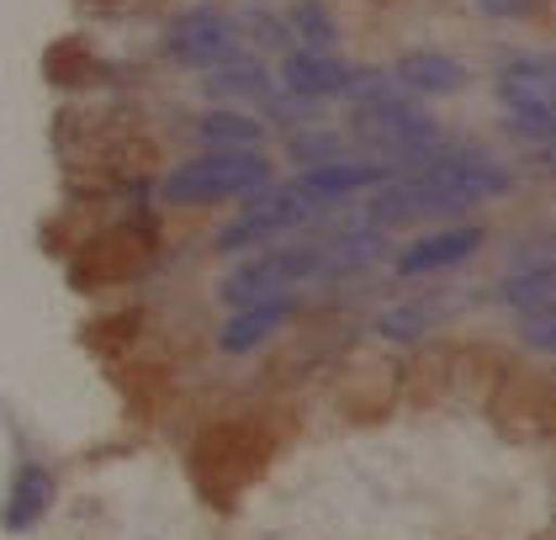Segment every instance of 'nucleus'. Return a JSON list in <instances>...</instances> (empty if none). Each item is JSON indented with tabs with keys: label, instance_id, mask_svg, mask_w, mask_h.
Segmentation results:
<instances>
[{
	"label": "nucleus",
	"instance_id": "6ab92c4d",
	"mask_svg": "<svg viewBox=\"0 0 556 540\" xmlns=\"http://www.w3.org/2000/svg\"><path fill=\"white\" fill-rule=\"evenodd\" d=\"M429 329V307H387L382 318H377V334H387V339H419V334Z\"/></svg>",
	"mask_w": 556,
	"mask_h": 540
},
{
	"label": "nucleus",
	"instance_id": "9b49d317",
	"mask_svg": "<svg viewBox=\"0 0 556 540\" xmlns=\"http://www.w3.org/2000/svg\"><path fill=\"white\" fill-rule=\"evenodd\" d=\"M392 80L403 90H414V96H456L467 85V64L451 59V53H434V48H414V53L397 59Z\"/></svg>",
	"mask_w": 556,
	"mask_h": 540
},
{
	"label": "nucleus",
	"instance_id": "1a4fd4ad",
	"mask_svg": "<svg viewBox=\"0 0 556 540\" xmlns=\"http://www.w3.org/2000/svg\"><path fill=\"white\" fill-rule=\"evenodd\" d=\"M387 180V165H361V160H318V165H307L298 175V191L302 202H313V208H329V202H340L350 191H366V186H377Z\"/></svg>",
	"mask_w": 556,
	"mask_h": 540
},
{
	"label": "nucleus",
	"instance_id": "423d86ee",
	"mask_svg": "<svg viewBox=\"0 0 556 540\" xmlns=\"http://www.w3.org/2000/svg\"><path fill=\"white\" fill-rule=\"evenodd\" d=\"M165 48H170V59L191 64V70H217V64H228L239 53V27L217 5H191L170 22Z\"/></svg>",
	"mask_w": 556,
	"mask_h": 540
},
{
	"label": "nucleus",
	"instance_id": "2eb2a0df",
	"mask_svg": "<svg viewBox=\"0 0 556 540\" xmlns=\"http://www.w3.org/2000/svg\"><path fill=\"white\" fill-rule=\"evenodd\" d=\"M48 503H53V477L43 466H22L5 499V530H33L48 514Z\"/></svg>",
	"mask_w": 556,
	"mask_h": 540
},
{
	"label": "nucleus",
	"instance_id": "412c9836",
	"mask_svg": "<svg viewBox=\"0 0 556 540\" xmlns=\"http://www.w3.org/2000/svg\"><path fill=\"white\" fill-rule=\"evenodd\" d=\"M535 0H477V11H488V16H525Z\"/></svg>",
	"mask_w": 556,
	"mask_h": 540
},
{
	"label": "nucleus",
	"instance_id": "f3484780",
	"mask_svg": "<svg viewBox=\"0 0 556 540\" xmlns=\"http://www.w3.org/2000/svg\"><path fill=\"white\" fill-rule=\"evenodd\" d=\"M292 27L302 33V42L313 48V53H329V42L340 38V27H334V16L318 5V0H302L298 11H292Z\"/></svg>",
	"mask_w": 556,
	"mask_h": 540
},
{
	"label": "nucleus",
	"instance_id": "7ed1b4c3",
	"mask_svg": "<svg viewBox=\"0 0 556 540\" xmlns=\"http://www.w3.org/2000/svg\"><path fill=\"white\" fill-rule=\"evenodd\" d=\"M191 456H197L191 466H197L202 493H207L213 503H228L244 482H255L260 472H265V435H260V424L233 418V424L207 429V435L197 440Z\"/></svg>",
	"mask_w": 556,
	"mask_h": 540
},
{
	"label": "nucleus",
	"instance_id": "a211bd4d",
	"mask_svg": "<svg viewBox=\"0 0 556 540\" xmlns=\"http://www.w3.org/2000/svg\"><path fill=\"white\" fill-rule=\"evenodd\" d=\"M207 90L213 96H233V90H265V70L260 64H217V75L207 80Z\"/></svg>",
	"mask_w": 556,
	"mask_h": 540
},
{
	"label": "nucleus",
	"instance_id": "f03ea898",
	"mask_svg": "<svg viewBox=\"0 0 556 540\" xmlns=\"http://www.w3.org/2000/svg\"><path fill=\"white\" fill-rule=\"evenodd\" d=\"M265 180H270V160H260V149H202L197 160H180L165 175V202L217 208V202L265 191Z\"/></svg>",
	"mask_w": 556,
	"mask_h": 540
},
{
	"label": "nucleus",
	"instance_id": "6e6552de",
	"mask_svg": "<svg viewBox=\"0 0 556 540\" xmlns=\"http://www.w3.org/2000/svg\"><path fill=\"white\" fill-rule=\"evenodd\" d=\"M149 239L143 234H132V228H123V234H106V239H96L80 260H75V281L80 287H101V281H128L132 271H143L149 265Z\"/></svg>",
	"mask_w": 556,
	"mask_h": 540
},
{
	"label": "nucleus",
	"instance_id": "ddd939ff",
	"mask_svg": "<svg viewBox=\"0 0 556 540\" xmlns=\"http://www.w3.org/2000/svg\"><path fill=\"white\" fill-rule=\"evenodd\" d=\"M287 318H292V297H270V302H255V307H239V313L217 329V344H223L228 355H244V350H255L260 339H270Z\"/></svg>",
	"mask_w": 556,
	"mask_h": 540
},
{
	"label": "nucleus",
	"instance_id": "f257e3e1",
	"mask_svg": "<svg viewBox=\"0 0 556 540\" xmlns=\"http://www.w3.org/2000/svg\"><path fill=\"white\" fill-rule=\"evenodd\" d=\"M509 186H514V175L498 160H488V154H445L434 165L403 175V180H387L371 217L382 228L425 223V217H456V212H467V208L498 202Z\"/></svg>",
	"mask_w": 556,
	"mask_h": 540
},
{
	"label": "nucleus",
	"instance_id": "aec40b11",
	"mask_svg": "<svg viewBox=\"0 0 556 540\" xmlns=\"http://www.w3.org/2000/svg\"><path fill=\"white\" fill-rule=\"evenodd\" d=\"M519 334H525V344H535V350H552V344H556V313L519 318Z\"/></svg>",
	"mask_w": 556,
	"mask_h": 540
},
{
	"label": "nucleus",
	"instance_id": "9d476101",
	"mask_svg": "<svg viewBox=\"0 0 556 540\" xmlns=\"http://www.w3.org/2000/svg\"><path fill=\"white\" fill-rule=\"evenodd\" d=\"M281 85L302 96V101H318V96H350L355 70L340 64L334 53H313V48H292L287 64H281Z\"/></svg>",
	"mask_w": 556,
	"mask_h": 540
},
{
	"label": "nucleus",
	"instance_id": "39448f33",
	"mask_svg": "<svg viewBox=\"0 0 556 540\" xmlns=\"http://www.w3.org/2000/svg\"><path fill=\"white\" fill-rule=\"evenodd\" d=\"M313 202H302L292 186H276V191H255V202L239 212L223 234H217V250L223 254H244V250H260V244H270V239H281V234H292L302 228L307 217H313Z\"/></svg>",
	"mask_w": 556,
	"mask_h": 540
},
{
	"label": "nucleus",
	"instance_id": "20e7f679",
	"mask_svg": "<svg viewBox=\"0 0 556 540\" xmlns=\"http://www.w3.org/2000/svg\"><path fill=\"white\" fill-rule=\"evenodd\" d=\"M313 276H324V244H287V250H265L255 260H244L217 287V297L233 302V307H255V302H270V297H287Z\"/></svg>",
	"mask_w": 556,
	"mask_h": 540
},
{
	"label": "nucleus",
	"instance_id": "0eeeda50",
	"mask_svg": "<svg viewBox=\"0 0 556 540\" xmlns=\"http://www.w3.org/2000/svg\"><path fill=\"white\" fill-rule=\"evenodd\" d=\"M504 101H509V123L525 133V138H552L556 133V106H552V64L546 59H514L504 70Z\"/></svg>",
	"mask_w": 556,
	"mask_h": 540
},
{
	"label": "nucleus",
	"instance_id": "f8f14e48",
	"mask_svg": "<svg viewBox=\"0 0 556 540\" xmlns=\"http://www.w3.org/2000/svg\"><path fill=\"white\" fill-rule=\"evenodd\" d=\"M482 244V228H440V234H429L419 244H408V250L397 254V276H425V271H445V265H462L467 254H477Z\"/></svg>",
	"mask_w": 556,
	"mask_h": 540
},
{
	"label": "nucleus",
	"instance_id": "dca6fc26",
	"mask_svg": "<svg viewBox=\"0 0 556 540\" xmlns=\"http://www.w3.org/2000/svg\"><path fill=\"white\" fill-rule=\"evenodd\" d=\"M197 133L207 149H260V123H250L244 112H207Z\"/></svg>",
	"mask_w": 556,
	"mask_h": 540
},
{
	"label": "nucleus",
	"instance_id": "4468645a",
	"mask_svg": "<svg viewBox=\"0 0 556 540\" xmlns=\"http://www.w3.org/2000/svg\"><path fill=\"white\" fill-rule=\"evenodd\" d=\"M552 260L546 254H530V260H514L509 281H504V302H509L519 318H535V313H552Z\"/></svg>",
	"mask_w": 556,
	"mask_h": 540
}]
</instances>
